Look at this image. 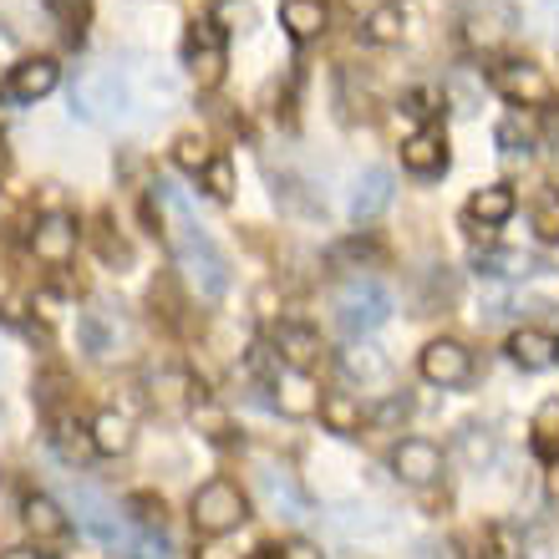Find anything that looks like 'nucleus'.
Returning <instances> with one entry per match:
<instances>
[{
	"label": "nucleus",
	"instance_id": "nucleus-41",
	"mask_svg": "<svg viewBox=\"0 0 559 559\" xmlns=\"http://www.w3.org/2000/svg\"><path fill=\"white\" fill-rule=\"evenodd\" d=\"M457 549H463V559H493L488 549H493V534L488 530H468L463 539H457Z\"/></svg>",
	"mask_w": 559,
	"mask_h": 559
},
{
	"label": "nucleus",
	"instance_id": "nucleus-10",
	"mask_svg": "<svg viewBox=\"0 0 559 559\" xmlns=\"http://www.w3.org/2000/svg\"><path fill=\"white\" fill-rule=\"evenodd\" d=\"M442 468H448V457H442V448L432 438H402L392 448V473H397L402 484L432 488L442 478Z\"/></svg>",
	"mask_w": 559,
	"mask_h": 559
},
{
	"label": "nucleus",
	"instance_id": "nucleus-37",
	"mask_svg": "<svg viewBox=\"0 0 559 559\" xmlns=\"http://www.w3.org/2000/svg\"><path fill=\"white\" fill-rule=\"evenodd\" d=\"M534 235L545 239V245H559V193H545L534 204Z\"/></svg>",
	"mask_w": 559,
	"mask_h": 559
},
{
	"label": "nucleus",
	"instance_id": "nucleus-32",
	"mask_svg": "<svg viewBox=\"0 0 559 559\" xmlns=\"http://www.w3.org/2000/svg\"><path fill=\"white\" fill-rule=\"evenodd\" d=\"M457 453L468 457V468H488L499 448L488 438V427H463V432H457Z\"/></svg>",
	"mask_w": 559,
	"mask_h": 559
},
{
	"label": "nucleus",
	"instance_id": "nucleus-24",
	"mask_svg": "<svg viewBox=\"0 0 559 559\" xmlns=\"http://www.w3.org/2000/svg\"><path fill=\"white\" fill-rule=\"evenodd\" d=\"M87 438H92V453H103V457H122L128 448H133V423H128V417H122L118 407H107V413L92 417Z\"/></svg>",
	"mask_w": 559,
	"mask_h": 559
},
{
	"label": "nucleus",
	"instance_id": "nucleus-25",
	"mask_svg": "<svg viewBox=\"0 0 559 559\" xmlns=\"http://www.w3.org/2000/svg\"><path fill=\"white\" fill-rule=\"evenodd\" d=\"M325 21H331L325 0H285L280 5V26L290 31V41H316L325 31Z\"/></svg>",
	"mask_w": 559,
	"mask_h": 559
},
{
	"label": "nucleus",
	"instance_id": "nucleus-21",
	"mask_svg": "<svg viewBox=\"0 0 559 559\" xmlns=\"http://www.w3.org/2000/svg\"><path fill=\"white\" fill-rule=\"evenodd\" d=\"M316 413H321L325 432H336V438H356V432L367 427V407H361L356 392H325Z\"/></svg>",
	"mask_w": 559,
	"mask_h": 559
},
{
	"label": "nucleus",
	"instance_id": "nucleus-9",
	"mask_svg": "<svg viewBox=\"0 0 559 559\" xmlns=\"http://www.w3.org/2000/svg\"><path fill=\"white\" fill-rule=\"evenodd\" d=\"M76 245H82V229H76V219L67 214V209L41 214V219H36V229H31V254H36L41 265H51V270L72 265Z\"/></svg>",
	"mask_w": 559,
	"mask_h": 559
},
{
	"label": "nucleus",
	"instance_id": "nucleus-17",
	"mask_svg": "<svg viewBox=\"0 0 559 559\" xmlns=\"http://www.w3.org/2000/svg\"><path fill=\"white\" fill-rule=\"evenodd\" d=\"M275 356L290 371L316 367V361H321V331H310V325H300V321L275 325Z\"/></svg>",
	"mask_w": 559,
	"mask_h": 559
},
{
	"label": "nucleus",
	"instance_id": "nucleus-7",
	"mask_svg": "<svg viewBox=\"0 0 559 559\" xmlns=\"http://www.w3.org/2000/svg\"><path fill=\"white\" fill-rule=\"evenodd\" d=\"M417 371H423L427 386L453 392V386H468L473 382V352L463 346V341H453V336H438V341H427V346H423Z\"/></svg>",
	"mask_w": 559,
	"mask_h": 559
},
{
	"label": "nucleus",
	"instance_id": "nucleus-13",
	"mask_svg": "<svg viewBox=\"0 0 559 559\" xmlns=\"http://www.w3.org/2000/svg\"><path fill=\"white\" fill-rule=\"evenodd\" d=\"M509 31H514V11L503 5V0H478L468 15H463V41L473 51H493V46L509 41Z\"/></svg>",
	"mask_w": 559,
	"mask_h": 559
},
{
	"label": "nucleus",
	"instance_id": "nucleus-27",
	"mask_svg": "<svg viewBox=\"0 0 559 559\" xmlns=\"http://www.w3.org/2000/svg\"><path fill=\"white\" fill-rule=\"evenodd\" d=\"M402 31H407V15L397 11V5H377V11L367 15V26H361V36H367L371 46H397Z\"/></svg>",
	"mask_w": 559,
	"mask_h": 559
},
{
	"label": "nucleus",
	"instance_id": "nucleus-28",
	"mask_svg": "<svg viewBox=\"0 0 559 559\" xmlns=\"http://www.w3.org/2000/svg\"><path fill=\"white\" fill-rule=\"evenodd\" d=\"M534 453L545 457V463H559V397H549L534 413Z\"/></svg>",
	"mask_w": 559,
	"mask_h": 559
},
{
	"label": "nucleus",
	"instance_id": "nucleus-23",
	"mask_svg": "<svg viewBox=\"0 0 559 559\" xmlns=\"http://www.w3.org/2000/svg\"><path fill=\"white\" fill-rule=\"evenodd\" d=\"M386 204H392V174H386V168H367L352 189V219L367 224V219H377Z\"/></svg>",
	"mask_w": 559,
	"mask_h": 559
},
{
	"label": "nucleus",
	"instance_id": "nucleus-45",
	"mask_svg": "<svg viewBox=\"0 0 559 559\" xmlns=\"http://www.w3.org/2000/svg\"><path fill=\"white\" fill-rule=\"evenodd\" d=\"M539 11H545V26H549V36H555V41H559V0H545Z\"/></svg>",
	"mask_w": 559,
	"mask_h": 559
},
{
	"label": "nucleus",
	"instance_id": "nucleus-29",
	"mask_svg": "<svg viewBox=\"0 0 559 559\" xmlns=\"http://www.w3.org/2000/svg\"><path fill=\"white\" fill-rule=\"evenodd\" d=\"M122 514H128V524H133V530L163 534V499H153L147 488H138V493H128V503H122Z\"/></svg>",
	"mask_w": 559,
	"mask_h": 559
},
{
	"label": "nucleus",
	"instance_id": "nucleus-26",
	"mask_svg": "<svg viewBox=\"0 0 559 559\" xmlns=\"http://www.w3.org/2000/svg\"><path fill=\"white\" fill-rule=\"evenodd\" d=\"M76 341H82V352H87L92 361H103V356L118 352V336L107 331L103 310H82V316H76Z\"/></svg>",
	"mask_w": 559,
	"mask_h": 559
},
{
	"label": "nucleus",
	"instance_id": "nucleus-39",
	"mask_svg": "<svg viewBox=\"0 0 559 559\" xmlns=\"http://www.w3.org/2000/svg\"><path fill=\"white\" fill-rule=\"evenodd\" d=\"M371 509H336V514H331V524H336V530H361V534H377V530H386L382 519H367Z\"/></svg>",
	"mask_w": 559,
	"mask_h": 559
},
{
	"label": "nucleus",
	"instance_id": "nucleus-33",
	"mask_svg": "<svg viewBox=\"0 0 559 559\" xmlns=\"http://www.w3.org/2000/svg\"><path fill=\"white\" fill-rule=\"evenodd\" d=\"M199 183H204L209 199H229V193H235V163L224 158V153H214V158L204 163V174H199Z\"/></svg>",
	"mask_w": 559,
	"mask_h": 559
},
{
	"label": "nucleus",
	"instance_id": "nucleus-11",
	"mask_svg": "<svg viewBox=\"0 0 559 559\" xmlns=\"http://www.w3.org/2000/svg\"><path fill=\"white\" fill-rule=\"evenodd\" d=\"M341 377L352 386H361V392H386V386H392V361H386V352L377 341L356 336L352 346L341 352Z\"/></svg>",
	"mask_w": 559,
	"mask_h": 559
},
{
	"label": "nucleus",
	"instance_id": "nucleus-15",
	"mask_svg": "<svg viewBox=\"0 0 559 559\" xmlns=\"http://www.w3.org/2000/svg\"><path fill=\"white\" fill-rule=\"evenodd\" d=\"M61 82V67L51 57H21L5 76V92H11L15 103H41L46 92H57Z\"/></svg>",
	"mask_w": 559,
	"mask_h": 559
},
{
	"label": "nucleus",
	"instance_id": "nucleus-1",
	"mask_svg": "<svg viewBox=\"0 0 559 559\" xmlns=\"http://www.w3.org/2000/svg\"><path fill=\"white\" fill-rule=\"evenodd\" d=\"M158 189V199L168 209H174V229H168V250H174V265L178 275L189 280V290L199 295V300H224V290H229V260H224V250L214 245V239L204 235V224L189 219V204L178 199L168 183H153Z\"/></svg>",
	"mask_w": 559,
	"mask_h": 559
},
{
	"label": "nucleus",
	"instance_id": "nucleus-38",
	"mask_svg": "<svg viewBox=\"0 0 559 559\" xmlns=\"http://www.w3.org/2000/svg\"><path fill=\"white\" fill-rule=\"evenodd\" d=\"M442 103V92L438 87H407L402 92V112H413V118H432Z\"/></svg>",
	"mask_w": 559,
	"mask_h": 559
},
{
	"label": "nucleus",
	"instance_id": "nucleus-22",
	"mask_svg": "<svg viewBox=\"0 0 559 559\" xmlns=\"http://www.w3.org/2000/svg\"><path fill=\"white\" fill-rule=\"evenodd\" d=\"M275 407L285 417H316L321 392H316V382H310L306 371H280L275 377Z\"/></svg>",
	"mask_w": 559,
	"mask_h": 559
},
{
	"label": "nucleus",
	"instance_id": "nucleus-42",
	"mask_svg": "<svg viewBox=\"0 0 559 559\" xmlns=\"http://www.w3.org/2000/svg\"><path fill=\"white\" fill-rule=\"evenodd\" d=\"M280 559H325V555L310 545V539H290V545L280 549Z\"/></svg>",
	"mask_w": 559,
	"mask_h": 559
},
{
	"label": "nucleus",
	"instance_id": "nucleus-14",
	"mask_svg": "<svg viewBox=\"0 0 559 559\" xmlns=\"http://www.w3.org/2000/svg\"><path fill=\"white\" fill-rule=\"evenodd\" d=\"M514 209H519V193H514V183H488V189H478L468 199V235L478 239V235H493L499 224H509L514 219Z\"/></svg>",
	"mask_w": 559,
	"mask_h": 559
},
{
	"label": "nucleus",
	"instance_id": "nucleus-8",
	"mask_svg": "<svg viewBox=\"0 0 559 559\" xmlns=\"http://www.w3.org/2000/svg\"><path fill=\"white\" fill-rule=\"evenodd\" d=\"M488 87L509 97L514 107H549L555 103V82L545 76V67H534V61H499L493 76H488Z\"/></svg>",
	"mask_w": 559,
	"mask_h": 559
},
{
	"label": "nucleus",
	"instance_id": "nucleus-46",
	"mask_svg": "<svg viewBox=\"0 0 559 559\" xmlns=\"http://www.w3.org/2000/svg\"><path fill=\"white\" fill-rule=\"evenodd\" d=\"M545 488H549V499L559 503V463H549V473H545Z\"/></svg>",
	"mask_w": 559,
	"mask_h": 559
},
{
	"label": "nucleus",
	"instance_id": "nucleus-5",
	"mask_svg": "<svg viewBox=\"0 0 559 559\" xmlns=\"http://www.w3.org/2000/svg\"><path fill=\"white\" fill-rule=\"evenodd\" d=\"M72 509H76V524L97 539V545H107V549H128V539H133V524H128V514H118L112 503L97 493V488H87V484H76L72 488Z\"/></svg>",
	"mask_w": 559,
	"mask_h": 559
},
{
	"label": "nucleus",
	"instance_id": "nucleus-31",
	"mask_svg": "<svg viewBox=\"0 0 559 559\" xmlns=\"http://www.w3.org/2000/svg\"><path fill=\"white\" fill-rule=\"evenodd\" d=\"M193 423H199V432H204L209 442H235V423H229V413L224 407H214V402H193Z\"/></svg>",
	"mask_w": 559,
	"mask_h": 559
},
{
	"label": "nucleus",
	"instance_id": "nucleus-30",
	"mask_svg": "<svg viewBox=\"0 0 559 559\" xmlns=\"http://www.w3.org/2000/svg\"><path fill=\"white\" fill-rule=\"evenodd\" d=\"M189 392L204 397V386H193L189 371H158V377H153V402H158V407H178Z\"/></svg>",
	"mask_w": 559,
	"mask_h": 559
},
{
	"label": "nucleus",
	"instance_id": "nucleus-12",
	"mask_svg": "<svg viewBox=\"0 0 559 559\" xmlns=\"http://www.w3.org/2000/svg\"><path fill=\"white\" fill-rule=\"evenodd\" d=\"M21 524H26V534L46 549H61L67 545V534H72L67 509H61L57 499H46V493H26V499H21Z\"/></svg>",
	"mask_w": 559,
	"mask_h": 559
},
{
	"label": "nucleus",
	"instance_id": "nucleus-43",
	"mask_svg": "<svg viewBox=\"0 0 559 559\" xmlns=\"http://www.w3.org/2000/svg\"><path fill=\"white\" fill-rule=\"evenodd\" d=\"M407 407H413L407 397H386V407L377 413V423H397V417H407Z\"/></svg>",
	"mask_w": 559,
	"mask_h": 559
},
{
	"label": "nucleus",
	"instance_id": "nucleus-19",
	"mask_svg": "<svg viewBox=\"0 0 559 559\" xmlns=\"http://www.w3.org/2000/svg\"><path fill=\"white\" fill-rule=\"evenodd\" d=\"M473 270L488 280H519V275H549V260H534L524 250H473Z\"/></svg>",
	"mask_w": 559,
	"mask_h": 559
},
{
	"label": "nucleus",
	"instance_id": "nucleus-16",
	"mask_svg": "<svg viewBox=\"0 0 559 559\" xmlns=\"http://www.w3.org/2000/svg\"><path fill=\"white\" fill-rule=\"evenodd\" d=\"M509 361L519 371H549L559 361V336L555 331H539V325H519L509 336Z\"/></svg>",
	"mask_w": 559,
	"mask_h": 559
},
{
	"label": "nucleus",
	"instance_id": "nucleus-34",
	"mask_svg": "<svg viewBox=\"0 0 559 559\" xmlns=\"http://www.w3.org/2000/svg\"><path fill=\"white\" fill-rule=\"evenodd\" d=\"M209 158H214V153H209V143H204L199 133H183V138L174 143V163L183 168V174H193V178L204 174V163H209Z\"/></svg>",
	"mask_w": 559,
	"mask_h": 559
},
{
	"label": "nucleus",
	"instance_id": "nucleus-6",
	"mask_svg": "<svg viewBox=\"0 0 559 559\" xmlns=\"http://www.w3.org/2000/svg\"><path fill=\"white\" fill-rule=\"evenodd\" d=\"M183 67H189L193 82L204 92L224 82L229 51H224V31L214 21H189V31H183Z\"/></svg>",
	"mask_w": 559,
	"mask_h": 559
},
{
	"label": "nucleus",
	"instance_id": "nucleus-3",
	"mask_svg": "<svg viewBox=\"0 0 559 559\" xmlns=\"http://www.w3.org/2000/svg\"><path fill=\"white\" fill-rule=\"evenodd\" d=\"M189 519L204 539H224L229 530H239V524L250 519V499H245V488H239L235 478H209V484H199V493H193Z\"/></svg>",
	"mask_w": 559,
	"mask_h": 559
},
{
	"label": "nucleus",
	"instance_id": "nucleus-20",
	"mask_svg": "<svg viewBox=\"0 0 559 559\" xmlns=\"http://www.w3.org/2000/svg\"><path fill=\"white\" fill-rule=\"evenodd\" d=\"M254 484H260V493H265V503H270V514L275 519H290L295 524V519L306 514V493L295 488V478L285 468H270L265 463V468L254 473Z\"/></svg>",
	"mask_w": 559,
	"mask_h": 559
},
{
	"label": "nucleus",
	"instance_id": "nucleus-36",
	"mask_svg": "<svg viewBox=\"0 0 559 559\" xmlns=\"http://www.w3.org/2000/svg\"><path fill=\"white\" fill-rule=\"evenodd\" d=\"M275 183H280V189H275V199H280V204H285V209H300V214H325V204H321V199H310V183H300V178H290V174H285V178H275Z\"/></svg>",
	"mask_w": 559,
	"mask_h": 559
},
{
	"label": "nucleus",
	"instance_id": "nucleus-47",
	"mask_svg": "<svg viewBox=\"0 0 559 559\" xmlns=\"http://www.w3.org/2000/svg\"><path fill=\"white\" fill-rule=\"evenodd\" d=\"M0 559H41V555H36V549H5Z\"/></svg>",
	"mask_w": 559,
	"mask_h": 559
},
{
	"label": "nucleus",
	"instance_id": "nucleus-2",
	"mask_svg": "<svg viewBox=\"0 0 559 559\" xmlns=\"http://www.w3.org/2000/svg\"><path fill=\"white\" fill-rule=\"evenodd\" d=\"M67 112L82 122H103V118H128L138 107V87L133 76L118 72V67H92V72L76 76L72 97H67Z\"/></svg>",
	"mask_w": 559,
	"mask_h": 559
},
{
	"label": "nucleus",
	"instance_id": "nucleus-4",
	"mask_svg": "<svg viewBox=\"0 0 559 559\" xmlns=\"http://www.w3.org/2000/svg\"><path fill=\"white\" fill-rule=\"evenodd\" d=\"M331 306H336L341 331L367 336V331H377V325L392 316V290H386L382 280H371V275H352V280H341L336 285Z\"/></svg>",
	"mask_w": 559,
	"mask_h": 559
},
{
	"label": "nucleus",
	"instance_id": "nucleus-18",
	"mask_svg": "<svg viewBox=\"0 0 559 559\" xmlns=\"http://www.w3.org/2000/svg\"><path fill=\"white\" fill-rule=\"evenodd\" d=\"M402 168L417 178H438L442 168H448V138L438 133V128H423V133H413L407 143H402Z\"/></svg>",
	"mask_w": 559,
	"mask_h": 559
},
{
	"label": "nucleus",
	"instance_id": "nucleus-40",
	"mask_svg": "<svg viewBox=\"0 0 559 559\" xmlns=\"http://www.w3.org/2000/svg\"><path fill=\"white\" fill-rule=\"evenodd\" d=\"M493 138H499L503 153H530V133H524V122H519V118H503Z\"/></svg>",
	"mask_w": 559,
	"mask_h": 559
},
{
	"label": "nucleus",
	"instance_id": "nucleus-35",
	"mask_svg": "<svg viewBox=\"0 0 559 559\" xmlns=\"http://www.w3.org/2000/svg\"><path fill=\"white\" fill-rule=\"evenodd\" d=\"M209 21H214L224 36H229V31H250L254 26V5H250V0H219Z\"/></svg>",
	"mask_w": 559,
	"mask_h": 559
},
{
	"label": "nucleus",
	"instance_id": "nucleus-44",
	"mask_svg": "<svg viewBox=\"0 0 559 559\" xmlns=\"http://www.w3.org/2000/svg\"><path fill=\"white\" fill-rule=\"evenodd\" d=\"M193 559H239V549H229V545H219V539H209L204 549H199V555Z\"/></svg>",
	"mask_w": 559,
	"mask_h": 559
}]
</instances>
